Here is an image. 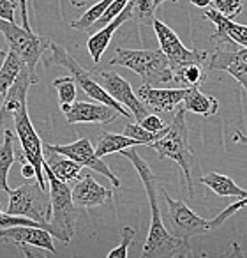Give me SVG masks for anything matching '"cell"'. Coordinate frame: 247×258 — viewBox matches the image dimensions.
I'll use <instances>...</instances> for the list:
<instances>
[{
	"mask_svg": "<svg viewBox=\"0 0 247 258\" xmlns=\"http://www.w3.org/2000/svg\"><path fill=\"white\" fill-rule=\"evenodd\" d=\"M124 158H127L136 168L138 175H140L143 187L147 191L148 204H150V232L145 240L143 246V258H179V256H191V247L189 242L179 237H173L172 233L166 230L164 223H162V214L159 209V197H157V179L152 173V168L148 161H145L136 151L133 149H124L120 151Z\"/></svg>",
	"mask_w": 247,
	"mask_h": 258,
	"instance_id": "6da1fadb",
	"label": "cell"
},
{
	"mask_svg": "<svg viewBox=\"0 0 247 258\" xmlns=\"http://www.w3.org/2000/svg\"><path fill=\"white\" fill-rule=\"evenodd\" d=\"M30 85H32V78H30L27 68H23L13 82V85L8 89L6 96L2 97L4 99L2 108L8 111L9 117H13L15 135L22 144L23 158L34 166L39 186L46 189V177L43 173V144H41L39 135L36 133V129L30 122L29 110H27V92H29Z\"/></svg>",
	"mask_w": 247,
	"mask_h": 258,
	"instance_id": "7a4b0ae2",
	"label": "cell"
},
{
	"mask_svg": "<svg viewBox=\"0 0 247 258\" xmlns=\"http://www.w3.org/2000/svg\"><path fill=\"white\" fill-rule=\"evenodd\" d=\"M175 117H173L172 124H168L166 133L161 138L150 142L148 147L154 149L157 152L159 159H173L179 165L180 172H182L184 182L189 191V195H194L193 186V168H194V151L189 145V131H187L186 124V110H184L182 103L175 106Z\"/></svg>",
	"mask_w": 247,
	"mask_h": 258,
	"instance_id": "3957f363",
	"label": "cell"
},
{
	"mask_svg": "<svg viewBox=\"0 0 247 258\" xmlns=\"http://www.w3.org/2000/svg\"><path fill=\"white\" fill-rule=\"evenodd\" d=\"M159 193L162 195L166 205H168V223H170V230L173 237H179V239L189 240L194 235H205V233L212 232V230L219 228L221 225H224V221L228 218H231L233 214L240 211V209L245 207L247 204V197L238 198V202L231 204L228 209L217 214L214 219H203L193 212L182 200H173L168 193H166L164 187H159Z\"/></svg>",
	"mask_w": 247,
	"mask_h": 258,
	"instance_id": "277c9868",
	"label": "cell"
},
{
	"mask_svg": "<svg viewBox=\"0 0 247 258\" xmlns=\"http://www.w3.org/2000/svg\"><path fill=\"white\" fill-rule=\"evenodd\" d=\"M48 48L51 50V57L44 62V64H46V68H50L51 64L65 68L69 71V75L72 76L74 83L81 87V90L87 94V96L92 97V99H96L97 103H103V104H106V106H111L118 115H124L126 118H133L131 111L127 110L126 106H122L120 103H117V101H115L113 97H111L110 94L103 89V85L96 82L92 69L83 68V66L79 64V62L76 60V58L72 57V55L69 53L64 46H60L58 43H55L53 39L50 41V46H48Z\"/></svg>",
	"mask_w": 247,
	"mask_h": 258,
	"instance_id": "5b68a950",
	"label": "cell"
},
{
	"mask_svg": "<svg viewBox=\"0 0 247 258\" xmlns=\"http://www.w3.org/2000/svg\"><path fill=\"white\" fill-rule=\"evenodd\" d=\"M110 66H122L141 76L145 85H161L173 80L172 64L161 50H127L117 48Z\"/></svg>",
	"mask_w": 247,
	"mask_h": 258,
	"instance_id": "8992f818",
	"label": "cell"
},
{
	"mask_svg": "<svg viewBox=\"0 0 247 258\" xmlns=\"http://www.w3.org/2000/svg\"><path fill=\"white\" fill-rule=\"evenodd\" d=\"M43 173L50 182V204H51V218L50 225L53 226V237L60 242H71L74 235L76 223V207L72 204L71 189L67 182H62L51 173L50 166L43 158Z\"/></svg>",
	"mask_w": 247,
	"mask_h": 258,
	"instance_id": "52a82bcc",
	"label": "cell"
},
{
	"mask_svg": "<svg viewBox=\"0 0 247 258\" xmlns=\"http://www.w3.org/2000/svg\"><path fill=\"white\" fill-rule=\"evenodd\" d=\"M9 205L6 212L11 216H23L37 221L53 237V226L50 225L51 204L50 195L39 186V182H27L16 189H9Z\"/></svg>",
	"mask_w": 247,
	"mask_h": 258,
	"instance_id": "ba28073f",
	"label": "cell"
},
{
	"mask_svg": "<svg viewBox=\"0 0 247 258\" xmlns=\"http://www.w3.org/2000/svg\"><path fill=\"white\" fill-rule=\"evenodd\" d=\"M0 32L4 34L9 50L23 60L30 78H32V83L39 82L36 75V66L39 58L43 57L44 50L50 46L51 37L37 36L32 30H27L23 27L16 25L15 22H6V20H0Z\"/></svg>",
	"mask_w": 247,
	"mask_h": 258,
	"instance_id": "9c48e42d",
	"label": "cell"
},
{
	"mask_svg": "<svg viewBox=\"0 0 247 258\" xmlns=\"http://www.w3.org/2000/svg\"><path fill=\"white\" fill-rule=\"evenodd\" d=\"M152 27H154V32L157 36L159 41V50L166 55V58L172 64V71L173 68L180 64H186V62H198V64H207L208 60V51L203 50H189L186 48L182 43H180L179 36L170 29L166 23H162L161 20H155L152 22Z\"/></svg>",
	"mask_w": 247,
	"mask_h": 258,
	"instance_id": "30bf717a",
	"label": "cell"
},
{
	"mask_svg": "<svg viewBox=\"0 0 247 258\" xmlns=\"http://www.w3.org/2000/svg\"><path fill=\"white\" fill-rule=\"evenodd\" d=\"M44 149H46V151H51V152H57V154L65 156V158H69L74 163H78L79 166H87V168L101 173V175H104L106 179H110L115 187L120 186L118 177L115 175L110 168H108V165L99 158V156H96V151H94L92 144H90V140H87V138H79V140L72 142V144H67V145L44 144Z\"/></svg>",
	"mask_w": 247,
	"mask_h": 258,
	"instance_id": "8fae6325",
	"label": "cell"
},
{
	"mask_svg": "<svg viewBox=\"0 0 247 258\" xmlns=\"http://www.w3.org/2000/svg\"><path fill=\"white\" fill-rule=\"evenodd\" d=\"M99 76L103 78V89L113 97L117 103H120L122 106H126L131 111L133 118L136 122H140L145 115L148 113L147 106L140 101V97L134 94L133 87L127 80L122 78L118 73L115 71H99Z\"/></svg>",
	"mask_w": 247,
	"mask_h": 258,
	"instance_id": "7c38bea8",
	"label": "cell"
},
{
	"mask_svg": "<svg viewBox=\"0 0 247 258\" xmlns=\"http://www.w3.org/2000/svg\"><path fill=\"white\" fill-rule=\"evenodd\" d=\"M203 18L212 22L215 25V32L210 36V41L215 43L219 48H226V50H233L236 44L240 46H247V27L238 25L231 18L221 15L215 9L208 8L203 13Z\"/></svg>",
	"mask_w": 247,
	"mask_h": 258,
	"instance_id": "4fadbf2b",
	"label": "cell"
},
{
	"mask_svg": "<svg viewBox=\"0 0 247 258\" xmlns=\"http://www.w3.org/2000/svg\"><path fill=\"white\" fill-rule=\"evenodd\" d=\"M0 237H2L4 242L16 244L22 251L27 246H36L41 247V249H46L48 253L57 254L53 237H51V233L48 230L41 228V226H32V225L6 226V228H0Z\"/></svg>",
	"mask_w": 247,
	"mask_h": 258,
	"instance_id": "5bb4252c",
	"label": "cell"
},
{
	"mask_svg": "<svg viewBox=\"0 0 247 258\" xmlns=\"http://www.w3.org/2000/svg\"><path fill=\"white\" fill-rule=\"evenodd\" d=\"M67 124H110L118 117L111 106L103 103H85V101H72L69 104H60Z\"/></svg>",
	"mask_w": 247,
	"mask_h": 258,
	"instance_id": "9a60e30c",
	"label": "cell"
},
{
	"mask_svg": "<svg viewBox=\"0 0 247 258\" xmlns=\"http://www.w3.org/2000/svg\"><path fill=\"white\" fill-rule=\"evenodd\" d=\"M208 71H228L238 82L242 89L247 85V46L236 50L217 48L214 53H208Z\"/></svg>",
	"mask_w": 247,
	"mask_h": 258,
	"instance_id": "2e32d148",
	"label": "cell"
},
{
	"mask_svg": "<svg viewBox=\"0 0 247 258\" xmlns=\"http://www.w3.org/2000/svg\"><path fill=\"white\" fill-rule=\"evenodd\" d=\"M186 89H155L152 85H141L138 89L136 96L145 106L152 108L157 113H166V111H173L175 106H179L184 99Z\"/></svg>",
	"mask_w": 247,
	"mask_h": 258,
	"instance_id": "e0dca14e",
	"label": "cell"
},
{
	"mask_svg": "<svg viewBox=\"0 0 247 258\" xmlns=\"http://www.w3.org/2000/svg\"><path fill=\"white\" fill-rule=\"evenodd\" d=\"M71 197L76 209H92L106 204L113 197V193L108 187L101 186L92 175H87L83 177V180H78L74 189L71 191Z\"/></svg>",
	"mask_w": 247,
	"mask_h": 258,
	"instance_id": "ac0fdd59",
	"label": "cell"
},
{
	"mask_svg": "<svg viewBox=\"0 0 247 258\" xmlns=\"http://www.w3.org/2000/svg\"><path fill=\"white\" fill-rule=\"evenodd\" d=\"M129 20H131V6H129V2H127L126 8L122 9V11L118 13L111 22H108L106 25H103L96 34H92V36L89 37V41H87V48H89V53L92 55V58H94L96 64L101 60L103 53L106 51L108 44L111 43V37H113V34L118 30V27L124 25V23L129 22Z\"/></svg>",
	"mask_w": 247,
	"mask_h": 258,
	"instance_id": "d6986e66",
	"label": "cell"
},
{
	"mask_svg": "<svg viewBox=\"0 0 247 258\" xmlns=\"http://www.w3.org/2000/svg\"><path fill=\"white\" fill-rule=\"evenodd\" d=\"M46 151V149H44ZM43 158L46 161V165L50 166L51 173L57 177L62 182H78L81 177H79V172H81V166L78 163H74L72 159L65 158L62 154H57V152L46 151L43 152Z\"/></svg>",
	"mask_w": 247,
	"mask_h": 258,
	"instance_id": "ffe728a7",
	"label": "cell"
},
{
	"mask_svg": "<svg viewBox=\"0 0 247 258\" xmlns=\"http://www.w3.org/2000/svg\"><path fill=\"white\" fill-rule=\"evenodd\" d=\"M182 106L184 110H189L193 113L212 117V115L217 113L219 101L212 96H205L198 87H189V89H186V94H184Z\"/></svg>",
	"mask_w": 247,
	"mask_h": 258,
	"instance_id": "44dd1931",
	"label": "cell"
},
{
	"mask_svg": "<svg viewBox=\"0 0 247 258\" xmlns=\"http://www.w3.org/2000/svg\"><path fill=\"white\" fill-rule=\"evenodd\" d=\"M200 182L205 184L207 187H210L217 197H238V198L247 197V191L243 187H240L236 182H233L229 177L217 172H208L207 175L201 177Z\"/></svg>",
	"mask_w": 247,
	"mask_h": 258,
	"instance_id": "7402d4cb",
	"label": "cell"
},
{
	"mask_svg": "<svg viewBox=\"0 0 247 258\" xmlns=\"http://www.w3.org/2000/svg\"><path fill=\"white\" fill-rule=\"evenodd\" d=\"M15 140L16 135L11 129L4 131V142L0 145V191L9 193L11 187L8 186V175L11 170L13 163H15Z\"/></svg>",
	"mask_w": 247,
	"mask_h": 258,
	"instance_id": "603a6c76",
	"label": "cell"
},
{
	"mask_svg": "<svg viewBox=\"0 0 247 258\" xmlns=\"http://www.w3.org/2000/svg\"><path fill=\"white\" fill-rule=\"evenodd\" d=\"M207 78V71L203 69V64L198 62H186L177 68H173V80L182 85V89L189 87H200L201 82Z\"/></svg>",
	"mask_w": 247,
	"mask_h": 258,
	"instance_id": "cb8c5ba5",
	"label": "cell"
},
{
	"mask_svg": "<svg viewBox=\"0 0 247 258\" xmlns=\"http://www.w3.org/2000/svg\"><path fill=\"white\" fill-rule=\"evenodd\" d=\"M134 145H140V144H138L136 140H133V138L126 137V135L106 133V131H104V133H101L99 142H97V149H94V151H96V156L103 158V156L115 154V152L134 147Z\"/></svg>",
	"mask_w": 247,
	"mask_h": 258,
	"instance_id": "d4e9b609",
	"label": "cell"
},
{
	"mask_svg": "<svg viewBox=\"0 0 247 258\" xmlns=\"http://www.w3.org/2000/svg\"><path fill=\"white\" fill-rule=\"evenodd\" d=\"M23 68H25V64H23V60L16 53L9 51V53L6 55L4 62L0 66V99L6 96L8 89L13 85V82H15L16 76L20 75V71H22Z\"/></svg>",
	"mask_w": 247,
	"mask_h": 258,
	"instance_id": "484cf974",
	"label": "cell"
},
{
	"mask_svg": "<svg viewBox=\"0 0 247 258\" xmlns=\"http://www.w3.org/2000/svg\"><path fill=\"white\" fill-rule=\"evenodd\" d=\"M111 2H113V0H101V2L94 4L92 8L87 9V11L83 13L78 20H74V22L71 23V27H72V29H76V30H89L90 27H92L94 23H96L97 20L103 16V13L106 11V8L111 4Z\"/></svg>",
	"mask_w": 247,
	"mask_h": 258,
	"instance_id": "4316f807",
	"label": "cell"
},
{
	"mask_svg": "<svg viewBox=\"0 0 247 258\" xmlns=\"http://www.w3.org/2000/svg\"><path fill=\"white\" fill-rule=\"evenodd\" d=\"M131 20H136L141 25H152L155 18V6L152 0H129Z\"/></svg>",
	"mask_w": 247,
	"mask_h": 258,
	"instance_id": "83f0119b",
	"label": "cell"
},
{
	"mask_svg": "<svg viewBox=\"0 0 247 258\" xmlns=\"http://www.w3.org/2000/svg\"><path fill=\"white\" fill-rule=\"evenodd\" d=\"M166 127H168V125H166ZM166 127L161 129V131H157V133H152V131L145 129L143 125H140V124H127L126 129H124V135L133 138V140H136L140 145H148L150 142L161 138L162 135L166 133Z\"/></svg>",
	"mask_w": 247,
	"mask_h": 258,
	"instance_id": "f1b7e54d",
	"label": "cell"
},
{
	"mask_svg": "<svg viewBox=\"0 0 247 258\" xmlns=\"http://www.w3.org/2000/svg\"><path fill=\"white\" fill-rule=\"evenodd\" d=\"M53 89L58 94V101L60 104H69L76 99V83L72 76H62V78H55L51 82Z\"/></svg>",
	"mask_w": 247,
	"mask_h": 258,
	"instance_id": "f546056e",
	"label": "cell"
},
{
	"mask_svg": "<svg viewBox=\"0 0 247 258\" xmlns=\"http://www.w3.org/2000/svg\"><path fill=\"white\" fill-rule=\"evenodd\" d=\"M134 233L136 232H134L131 226H124L120 232V235H122L120 244H118V247L111 249L110 253L106 254V258H127V249H129V246L133 244Z\"/></svg>",
	"mask_w": 247,
	"mask_h": 258,
	"instance_id": "4dcf8cb0",
	"label": "cell"
},
{
	"mask_svg": "<svg viewBox=\"0 0 247 258\" xmlns=\"http://www.w3.org/2000/svg\"><path fill=\"white\" fill-rule=\"evenodd\" d=\"M212 4L215 6V11L228 16V18H233V16L242 13L243 0H212Z\"/></svg>",
	"mask_w": 247,
	"mask_h": 258,
	"instance_id": "1f68e13d",
	"label": "cell"
},
{
	"mask_svg": "<svg viewBox=\"0 0 247 258\" xmlns=\"http://www.w3.org/2000/svg\"><path fill=\"white\" fill-rule=\"evenodd\" d=\"M138 124L143 125L145 129H148V131H152V133H157V131H161V129L166 127V124L161 120V117H159L157 113H150V115L147 113Z\"/></svg>",
	"mask_w": 247,
	"mask_h": 258,
	"instance_id": "d6a6232c",
	"label": "cell"
},
{
	"mask_svg": "<svg viewBox=\"0 0 247 258\" xmlns=\"http://www.w3.org/2000/svg\"><path fill=\"white\" fill-rule=\"evenodd\" d=\"M16 8H18V0H0V20L15 22Z\"/></svg>",
	"mask_w": 247,
	"mask_h": 258,
	"instance_id": "836d02e7",
	"label": "cell"
},
{
	"mask_svg": "<svg viewBox=\"0 0 247 258\" xmlns=\"http://www.w3.org/2000/svg\"><path fill=\"white\" fill-rule=\"evenodd\" d=\"M18 158H20V163H22V175L25 177V179H36V170H34V166L30 165L25 158H23L22 152H20Z\"/></svg>",
	"mask_w": 247,
	"mask_h": 258,
	"instance_id": "e575fe53",
	"label": "cell"
},
{
	"mask_svg": "<svg viewBox=\"0 0 247 258\" xmlns=\"http://www.w3.org/2000/svg\"><path fill=\"white\" fill-rule=\"evenodd\" d=\"M18 6H20V11H22L23 29L32 30V27H30V23H29V9H27V0H18Z\"/></svg>",
	"mask_w": 247,
	"mask_h": 258,
	"instance_id": "d590c367",
	"label": "cell"
},
{
	"mask_svg": "<svg viewBox=\"0 0 247 258\" xmlns=\"http://www.w3.org/2000/svg\"><path fill=\"white\" fill-rule=\"evenodd\" d=\"M189 2L194 8H200V9H207L212 4V0H189Z\"/></svg>",
	"mask_w": 247,
	"mask_h": 258,
	"instance_id": "8d00e7d4",
	"label": "cell"
},
{
	"mask_svg": "<svg viewBox=\"0 0 247 258\" xmlns=\"http://www.w3.org/2000/svg\"><path fill=\"white\" fill-rule=\"evenodd\" d=\"M8 117H9L8 111H6L4 108L0 106V129H2V125L6 124V120H8Z\"/></svg>",
	"mask_w": 247,
	"mask_h": 258,
	"instance_id": "74e56055",
	"label": "cell"
},
{
	"mask_svg": "<svg viewBox=\"0 0 247 258\" xmlns=\"http://www.w3.org/2000/svg\"><path fill=\"white\" fill-rule=\"evenodd\" d=\"M71 4L74 6V8H85V6H83L81 0H71Z\"/></svg>",
	"mask_w": 247,
	"mask_h": 258,
	"instance_id": "f35d334b",
	"label": "cell"
},
{
	"mask_svg": "<svg viewBox=\"0 0 247 258\" xmlns=\"http://www.w3.org/2000/svg\"><path fill=\"white\" fill-rule=\"evenodd\" d=\"M152 2H154L155 8H159V6H161V4H164L166 0H152ZM172 2H179V0H172Z\"/></svg>",
	"mask_w": 247,
	"mask_h": 258,
	"instance_id": "ab89813d",
	"label": "cell"
},
{
	"mask_svg": "<svg viewBox=\"0 0 247 258\" xmlns=\"http://www.w3.org/2000/svg\"><path fill=\"white\" fill-rule=\"evenodd\" d=\"M6 55H8V51H4V50H2V48H0V66H2V62H4Z\"/></svg>",
	"mask_w": 247,
	"mask_h": 258,
	"instance_id": "60d3db41",
	"label": "cell"
},
{
	"mask_svg": "<svg viewBox=\"0 0 247 258\" xmlns=\"http://www.w3.org/2000/svg\"><path fill=\"white\" fill-rule=\"evenodd\" d=\"M2 244H4V240H2V237H0V246H2Z\"/></svg>",
	"mask_w": 247,
	"mask_h": 258,
	"instance_id": "b9f144b4",
	"label": "cell"
}]
</instances>
